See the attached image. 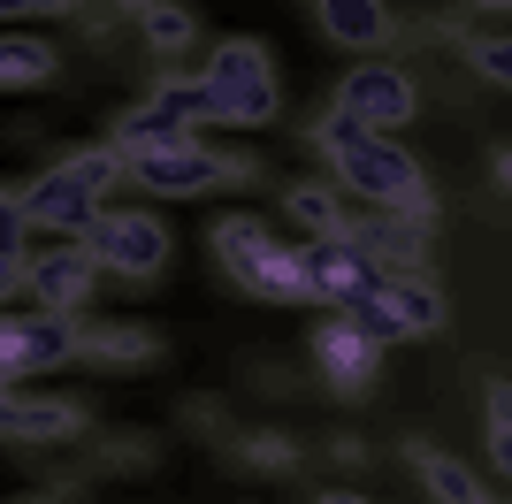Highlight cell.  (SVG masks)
<instances>
[{
	"label": "cell",
	"mask_w": 512,
	"mask_h": 504,
	"mask_svg": "<svg viewBox=\"0 0 512 504\" xmlns=\"http://www.w3.org/2000/svg\"><path fill=\"white\" fill-rule=\"evenodd\" d=\"M23 283V207H16V184H0V298Z\"/></svg>",
	"instance_id": "24"
},
{
	"label": "cell",
	"mask_w": 512,
	"mask_h": 504,
	"mask_svg": "<svg viewBox=\"0 0 512 504\" xmlns=\"http://www.w3.org/2000/svg\"><path fill=\"white\" fill-rule=\"evenodd\" d=\"M467 69H474L482 84H505V77H512V46H505V39H467Z\"/></svg>",
	"instance_id": "27"
},
{
	"label": "cell",
	"mask_w": 512,
	"mask_h": 504,
	"mask_svg": "<svg viewBox=\"0 0 512 504\" xmlns=\"http://www.w3.org/2000/svg\"><path fill=\"white\" fill-rule=\"evenodd\" d=\"M306 459V443L291 428H253V436H237V466H253V474H291Z\"/></svg>",
	"instance_id": "22"
},
{
	"label": "cell",
	"mask_w": 512,
	"mask_h": 504,
	"mask_svg": "<svg viewBox=\"0 0 512 504\" xmlns=\"http://www.w3.org/2000/svg\"><path fill=\"white\" fill-rule=\"evenodd\" d=\"M237 291H253V298H268V306H314V291H306V252L299 245H268L237 268Z\"/></svg>",
	"instance_id": "14"
},
{
	"label": "cell",
	"mask_w": 512,
	"mask_h": 504,
	"mask_svg": "<svg viewBox=\"0 0 512 504\" xmlns=\"http://www.w3.org/2000/svg\"><path fill=\"white\" fill-rule=\"evenodd\" d=\"M138 23H146V46L161 54V62H184L192 39H199V16H192V8H176V0H153Z\"/></svg>",
	"instance_id": "21"
},
{
	"label": "cell",
	"mask_w": 512,
	"mask_h": 504,
	"mask_svg": "<svg viewBox=\"0 0 512 504\" xmlns=\"http://www.w3.org/2000/svg\"><path fill=\"white\" fill-rule=\"evenodd\" d=\"M367 344H398V336H436L444 329V291L428 275H383L375 291H360L352 306H337Z\"/></svg>",
	"instance_id": "5"
},
{
	"label": "cell",
	"mask_w": 512,
	"mask_h": 504,
	"mask_svg": "<svg viewBox=\"0 0 512 504\" xmlns=\"http://www.w3.org/2000/svg\"><path fill=\"white\" fill-rule=\"evenodd\" d=\"M337 107H344L360 130H398V123H413V115H421V84H413L398 62H360V69H344Z\"/></svg>",
	"instance_id": "9"
},
{
	"label": "cell",
	"mask_w": 512,
	"mask_h": 504,
	"mask_svg": "<svg viewBox=\"0 0 512 504\" xmlns=\"http://www.w3.org/2000/svg\"><path fill=\"white\" fill-rule=\"evenodd\" d=\"M207 92H199V77H161L153 84V100L123 107L115 123H107V146L123 153H169V146H192L199 130H207Z\"/></svg>",
	"instance_id": "4"
},
{
	"label": "cell",
	"mask_w": 512,
	"mask_h": 504,
	"mask_svg": "<svg viewBox=\"0 0 512 504\" xmlns=\"http://www.w3.org/2000/svg\"><path fill=\"white\" fill-rule=\"evenodd\" d=\"M207 245H214V260H222V268L237 275V268H245V260H253L260 245H268V230H260L253 214H222V222L207 230Z\"/></svg>",
	"instance_id": "23"
},
{
	"label": "cell",
	"mask_w": 512,
	"mask_h": 504,
	"mask_svg": "<svg viewBox=\"0 0 512 504\" xmlns=\"http://www.w3.org/2000/svg\"><path fill=\"white\" fill-rule=\"evenodd\" d=\"M283 207H291V222H299L306 237H344L352 230V214H344V199H337V184H291L283 191Z\"/></svg>",
	"instance_id": "20"
},
{
	"label": "cell",
	"mask_w": 512,
	"mask_h": 504,
	"mask_svg": "<svg viewBox=\"0 0 512 504\" xmlns=\"http://www.w3.org/2000/svg\"><path fill=\"white\" fill-rule=\"evenodd\" d=\"M169 352L161 329L146 321H100V329H77V359H100V367H153Z\"/></svg>",
	"instance_id": "17"
},
{
	"label": "cell",
	"mask_w": 512,
	"mask_h": 504,
	"mask_svg": "<svg viewBox=\"0 0 512 504\" xmlns=\"http://www.w3.org/2000/svg\"><path fill=\"white\" fill-rule=\"evenodd\" d=\"M123 184V153L115 146H85L54 161L46 176L16 184V207H23V230H46V237H85L100 222V199Z\"/></svg>",
	"instance_id": "2"
},
{
	"label": "cell",
	"mask_w": 512,
	"mask_h": 504,
	"mask_svg": "<svg viewBox=\"0 0 512 504\" xmlns=\"http://www.w3.org/2000/svg\"><path fill=\"white\" fill-rule=\"evenodd\" d=\"M184 428H222V405H214V398H192V405H184Z\"/></svg>",
	"instance_id": "30"
},
{
	"label": "cell",
	"mask_w": 512,
	"mask_h": 504,
	"mask_svg": "<svg viewBox=\"0 0 512 504\" xmlns=\"http://www.w3.org/2000/svg\"><path fill=\"white\" fill-rule=\"evenodd\" d=\"M107 8H115V16H146L153 0H107Z\"/></svg>",
	"instance_id": "32"
},
{
	"label": "cell",
	"mask_w": 512,
	"mask_h": 504,
	"mask_svg": "<svg viewBox=\"0 0 512 504\" xmlns=\"http://www.w3.org/2000/svg\"><path fill=\"white\" fill-rule=\"evenodd\" d=\"M314 367L329 375V390L352 398V390H375V375H383V344H367L344 314H329L314 329Z\"/></svg>",
	"instance_id": "13"
},
{
	"label": "cell",
	"mask_w": 512,
	"mask_h": 504,
	"mask_svg": "<svg viewBox=\"0 0 512 504\" xmlns=\"http://www.w3.org/2000/svg\"><path fill=\"white\" fill-rule=\"evenodd\" d=\"M23 504H54V497H46V489H39V497H23Z\"/></svg>",
	"instance_id": "33"
},
{
	"label": "cell",
	"mask_w": 512,
	"mask_h": 504,
	"mask_svg": "<svg viewBox=\"0 0 512 504\" xmlns=\"http://www.w3.org/2000/svg\"><path fill=\"white\" fill-rule=\"evenodd\" d=\"M314 504H367V497H360V489H321Z\"/></svg>",
	"instance_id": "31"
},
{
	"label": "cell",
	"mask_w": 512,
	"mask_h": 504,
	"mask_svg": "<svg viewBox=\"0 0 512 504\" xmlns=\"http://www.w3.org/2000/svg\"><path fill=\"white\" fill-rule=\"evenodd\" d=\"M92 283L100 268H92L85 237H54V252H23V291L39 298V314H85Z\"/></svg>",
	"instance_id": "10"
},
{
	"label": "cell",
	"mask_w": 512,
	"mask_h": 504,
	"mask_svg": "<svg viewBox=\"0 0 512 504\" xmlns=\"http://www.w3.org/2000/svg\"><path fill=\"white\" fill-rule=\"evenodd\" d=\"M62 77V54L46 39H23V31H0V92H46Z\"/></svg>",
	"instance_id": "18"
},
{
	"label": "cell",
	"mask_w": 512,
	"mask_h": 504,
	"mask_svg": "<svg viewBox=\"0 0 512 504\" xmlns=\"http://www.w3.org/2000/svg\"><path fill=\"white\" fill-rule=\"evenodd\" d=\"M153 459H161V451H153V436H107V443H100V466H107V474H146Z\"/></svg>",
	"instance_id": "26"
},
{
	"label": "cell",
	"mask_w": 512,
	"mask_h": 504,
	"mask_svg": "<svg viewBox=\"0 0 512 504\" xmlns=\"http://www.w3.org/2000/svg\"><path fill=\"white\" fill-rule=\"evenodd\" d=\"M352 245L375 260L383 275H421L428 260V222H413V214H383V222H352Z\"/></svg>",
	"instance_id": "15"
},
{
	"label": "cell",
	"mask_w": 512,
	"mask_h": 504,
	"mask_svg": "<svg viewBox=\"0 0 512 504\" xmlns=\"http://www.w3.org/2000/svg\"><path fill=\"white\" fill-rule=\"evenodd\" d=\"M85 252L100 275H123V283H153V275L169 268V230H161V214L146 207H100V222L85 230Z\"/></svg>",
	"instance_id": "6"
},
{
	"label": "cell",
	"mask_w": 512,
	"mask_h": 504,
	"mask_svg": "<svg viewBox=\"0 0 512 504\" xmlns=\"http://www.w3.org/2000/svg\"><path fill=\"white\" fill-rule=\"evenodd\" d=\"M314 23L337 46H352V54H383L398 39V16H390L383 0H314Z\"/></svg>",
	"instance_id": "16"
},
{
	"label": "cell",
	"mask_w": 512,
	"mask_h": 504,
	"mask_svg": "<svg viewBox=\"0 0 512 504\" xmlns=\"http://www.w3.org/2000/svg\"><path fill=\"white\" fill-rule=\"evenodd\" d=\"M375 283H383V268L352 245V230L306 245V291H314V306H329V314H337V306H352V298L375 291Z\"/></svg>",
	"instance_id": "11"
},
{
	"label": "cell",
	"mask_w": 512,
	"mask_h": 504,
	"mask_svg": "<svg viewBox=\"0 0 512 504\" xmlns=\"http://www.w3.org/2000/svg\"><path fill=\"white\" fill-rule=\"evenodd\" d=\"M406 459H413V474H421V489H428L436 504H482V482H474V474H467L459 459H451V451H436V443H421V436H413V451H406Z\"/></svg>",
	"instance_id": "19"
},
{
	"label": "cell",
	"mask_w": 512,
	"mask_h": 504,
	"mask_svg": "<svg viewBox=\"0 0 512 504\" xmlns=\"http://www.w3.org/2000/svg\"><path fill=\"white\" fill-rule=\"evenodd\" d=\"M199 92H207V115L214 123H237V130H268L283 115V77H276V54L260 39H222L207 54V69H192Z\"/></svg>",
	"instance_id": "3"
},
{
	"label": "cell",
	"mask_w": 512,
	"mask_h": 504,
	"mask_svg": "<svg viewBox=\"0 0 512 504\" xmlns=\"http://www.w3.org/2000/svg\"><path fill=\"white\" fill-rule=\"evenodd\" d=\"M329 459L337 466H367V443L360 436H329Z\"/></svg>",
	"instance_id": "29"
},
{
	"label": "cell",
	"mask_w": 512,
	"mask_h": 504,
	"mask_svg": "<svg viewBox=\"0 0 512 504\" xmlns=\"http://www.w3.org/2000/svg\"><path fill=\"white\" fill-rule=\"evenodd\" d=\"M85 0H0V16H77Z\"/></svg>",
	"instance_id": "28"
},
{
	"label": "cell",
	"mask_w": 512,
	"mask_h": 504,
	"mask_svg": "<svg viewBox=\"0 0 512 504\" xmlns=\"http://www.w3.org/2000/svg\"><path fill=\"white\" fill-rule=\"evenodd\" d=\"M314 153H329L337 168V191H360L367 207L383 214H413V222H436V199H428V168L406 146H390L383 130H360L344 107H321L314 115Z\"/></svg>",
	"instance_id": "1"
},
{
	"label": "cell",
	"mask_w": 512,
	"mask_h": 504,
	"mask_svg": "<svg viewBox=\"0 0 512 504\" xmlns=\"http://www.w3.org/2000/svg\"><path fill=\"white\" fill-rule=\"evenodd\" d=\"M123 176L153 199H199V191H222V184H245L253 161L245 153H214V146H169V153H130Z\"/></svg>",
	"instance_id": "7"
},
{
	"label": "cell",
	"mask_w": 512,
	"mask_h": 504,
	"mask_svg": "<svg viewBox=\"0 0 512 504\" xmlns=\"http://www.w3.org/2000/svg\"><path fill=\"white\" fill-rule=\"evenodd\" d=\"M482 504H490V497H482Z\"/></svg>",
	"instance_id": "35"
},
{
	"label": "cell",
	"mask_w": 512,
	"mask_h": 504,
	"mask_svg": "<svg viewBox=\"0 0 512 504\" xmlns=\"http://www.w3.org/2000/svg\"><path fill=\"white\" fill-rule=\"evenodd\" d=\"M474 8H505V0H474Z\"/></svg>",
	"instance_id": "34"
},
{
	"label": "cell",
	"mask_w": 512,
	"mask_h": 504,
	"mask_svg": "<svg viewBox=\"0 0 512 504\" xmlns=\"http://www.w3.org/2000/svg\"><path fill=\"white\" fill-rule=\"evenodd\" d=\"M77 359V314H0V390H23V375H54Z\"/></svg>",
	"instance_id": "8"
},
{
	"label": "cell",
	"mask_w": 512,
	"mask_h": 504,
	"mask_svg": "<svg viewBox=\"0 0 512 504\" xmlns=\"http://www.w3.org/2000/svg\"><path fill=\"white\" fill-rule=\"evenodd\" d=\"M92 428V413L77 398H23L0 390V443H77Z\"/></svg>",
	"instance_id": "12"
},
{
	"label": "cell",
	"mask_w": 512,
	"mask_h": 504,
	"mask_svg": "<svg viewBox=\"0 0 512 504\" xmlns=\"http://www.w3.org/2000/svg\"><path fill=\"white\" fill-rule=\"evenodd\" d=\"M482 420H490V459L505 466V459H512V390H505V382H490V390H482Z\"/></svg>",
	"instance_id": "25"
}]
</instances>
